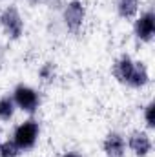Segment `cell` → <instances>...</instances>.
<instances>
[{
	"mask_svg": "<svg viewBox=\"0 0 155 157\" xmlns=\"http://www.w3.org/2000/svg\"><path fill=\"white\" fill-rule=\"evenodd\" d=\"M112 75L119 84L133 90H142L150 84V71L146 64L135 60L128 53H122L115 59V62L112 64Z\"/></svg>",
	"mask_w": 155,
	"mask_h": 157,
	"instance_id": "1",
	"label": "cell"
},
{
	"mask_svg": "<svg viewBox=\"0 0 155 157\" xmlns=\"http://www.w3.org/2000/svg\"><path fill=\"white\" fill-rule=\"evenodd\" d=\"M40 137V122L35 117H29L22 121L20 124L15 126L13 133H11V141L18 146V150L24 152H31Z\"/></svg>",
	"mask_w": 155,
	"mask_h": 157,
	"instance_id": "2",
	"label": "cell"
},
{
	"mask_svg": "<svg viewBox=\"0 0 155 157\" xmlns=\"http://www.w3.org/2000/svg\"><path fill=\"white\" fill-rule=\"evenodd\" d=\"M11 97H13V101H15L17 110L28 113L29 117H33V115L39 112L40 104H42V95H40V91L37 88L29 86V84H24V82H20V84H17V86L13 88Z\"/></svg>",
	"mask_w": 155,
	"mask_h": 157,
	"instance_id": "3",
	"label": "cell"
},
{
	"mask_svg": "<svg viewBox=\"0 0 155 157\" xmlns=\"http://www.w3.org/2000/svg\"><path fill=\"white\" fill-rule=\"evenodd\" d=\"M0 29L6 35V39L11 42L22 39L24 29H26V22H24L22 15L15 4H9V6L0 9Z\"/></svg>",
	"mask_w": 155,
	"mask_h": 157,
	"instance_id": "4",
	"label": "cell"
},
{
	"mask_svg": "<svg viewBox=\"0 0 155 157\" xmlns=\"http://www.w3.org/2000/svg\"><path fill=\"white\" fill-rule=\"evenodd\" d=\"M86 17H88V11H86V4L82 0H68L64 4L62 11H60L62 26L71 35H77L82 29V26L86 22Z\"/></svg>",
	"mask_w": 155,
	"mask_h": 157,
	"instance_id": "5",
	"label": "cell"
},
{
	"mask_svg": "<svg viewBox=\"0 0 155 157\" xmlns=\"http://www.w3.org/2000/svg\"><path fill=\"white\" fill-rule=\"evenodd\" d=\"M133 37L142 42V44H150L155 37V13L153 9H146L141 11L135 18H133Z\"/></svg>",
	"mask_w": 155,
	"mask_h": 157,
	"instance_id": "6",
	"label": "cell"
},
{
	"mask_svg": "<svg viewBox=\"0 0 155 157\" xmlns=\"http://www.w3.org/2000/svg\"><path fill=\"white\" fill-rule=\"evenodd\" d=\"M126 146L135 157H148L153 150L152 135L146 130H131L126 137Z\"/></svg>",
	"mask_w": 155,
	"mask_h": 157,
	"instance_id": "7",
	"label": "cell"
},
{
	"mask_svg": "<svg viewBox=\"0 0 155 157\" xmlns=\"http://www.w3.org/2000/svg\"><path fill=\"white\" fill-rule=\"evenodd\" d=\"M126 135L117 132V130H112L104 135L102 139V152H104V157H126Z\"/></svg>",
	"mask_w": 155,
	"mask_h": 157,
	"instance_id": "8",
	"label": "cell"
},
{
	"mask_svg": "<svg viewBox=\"0 0 155 157\" xmlns=\"http://www.w3.org/2000/svg\"><path fill=\"white\" fill-rule=\"evenodd\" d=\"M115 11L122 20H133L141 11V0H115Z\"/></svg>",
	"mask_w": 155,
	"mask_h": 157,
	"instance_id": "9",
	"label": "cell"
},
{
	"mask_svg": "<svg viewBox=\"0 0 155 157\" xmlns=\"http://www.w3.org/2000/svg\"><path fill=\"white\" fill-rule=\"evenodd\" d=\"M15 113H17V106L11 93H4L0 97V122H9L15 117Z\"/></svg>",
	"mask_w": 155,
	"mask_h": 157,
	"instance_id": "10",
	"label": "cell"
},
{
	"mask_svg": "<svg viewBox=\"0 0 155 157\" xmlns=\"http://www.w3.org/2000/svg\"><path fill=\"white\" fill-rule=\"evenodd\" d=\"M37 75H39L40 82H44V84H51V82L57 78V64H55V62H51V60L44 62V64L39 68Z\"/></svg>",
	"mask_w": 155,
	"mask_h": 157,
	"instance_id": "11",
	"label": "cell"
},
{
	"mask_svg": "<svg viewBox=\"0 0 155 157\" xmlns=\"http://www.w3.org/2000/svg\"><path fill=\"white\" fill-rule=\"evenodd\" d=\"M20 155H22V152L18 150V146L11 139L0 143V157H20Z\"/></svg>",
	"mask_w": 155,
	"mask_h": 157,
	"instance_id": "12",
	"label": "cell"
},
{
	"mask_svg": "<svg viewBox=\"0 0 155 157\" xmlns=\"http://www.w3.org/2000/svg\"><path fill=\"white\" fill-rule=\"evenodd\" d=\"M142 119H144V124L148 130H153L155 128V102L150 101L144 104L142 108Z\"/></svg>",
	"mask_w": 155,
	"mask_h": 157,
	"instance_id": "13",
	"label": "cell"
},
{
	"mask_svg": "<svg viewBox=\"0 0 155 157\" xmlns=\"http://www.w3.org/2000/svg\"><path fill=\"white\" fill-rule=\"evenodd\" d=\"M62 157H82L78 152H66V154H62Z\"/></svg>",
	"mask_w": 155,
	"mask_h": 157,
	"instance_id": "14",
	"label": "cell"
},
{
	"mask_svg": "<svg viewBox=\"0 0 155 157\" xmlns=\"http://www.w3.org/2000/svg\"><path fill=\"white\" fill-rule=\"evenodd\" d=\"M28 2H29V4H33V6H39L42 0H28Z\"/></svg>",
	"mask_w": 155,
	"mask_h": 157,
	"instance_id": "15",
	"label": "cell"
},
{
	"mask_svg": "<svg viewBox=\"0 0 155 157\" xmlns=\"http://www.w3.org/2000/svg\"><path fill=\"white\" fill-rule=\"evenodd\" d=\"M2 57H4V48L0 46V62H2Z\"/></svg>",
	"mask_w": 155,
	"mask_h": 157,
	"instance_id": "16",
	"label": "cell"
},
{
	"mask_svg": "<svg viewBox=\"0 0 155 157\" xmlns=\"http://www.w3.org/2000/svg\"><path fill=\"white\" fill-rule=\"evenodd\" d=\"M0 143H2V141H0Z\"/></svg>",
	"mask_w": 155,
	"mask_h": 157,
	"instance_id": "17",
	"label": "cell"
}]
</instances>
